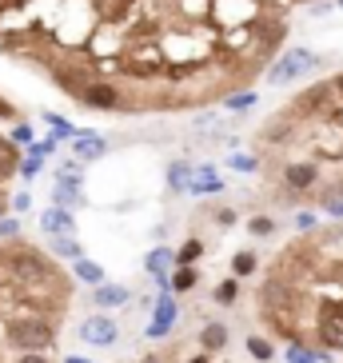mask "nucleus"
Masks as SVG:
<instances>
[{
	"mask_svg": "<svg viewBox=\"0 0 343 363\" xmlns=\"http://www.w3.org/2000/svg\"><path fill=\"white\" fill-rule=\"evenodd\" d=\"M12 140H16V144H33V128H28V124H16V128H12Z\"/></svg>",
	"mask_w": 343,
	"mask_h": 363,
	"instance_id": "31",
	"label": "nucleus"
},
{
	"mask_svg": "<svg viewBox=\"0 0 343 363\" xmlns=\"http://www.w3.org/2000/svg\"><path fill=\"white\" fill-rule=\"evenodd\" d=\"M247 232H252V235H271V232H276V220H271V216H256V220L247 224Z\"/></svg>",
	"mask_w": 343,
	"mask_h": 363,
	"instance_id": "25",
	"label": "nucleus"
},
{
	"mask_svg": "<svg viewBox=\"0 0 343 363\" xmlns=\"http://www.w3.org/2000/svg\"><path fill=\"white\" fill-rule=\"evenodd\" d=\"M252 104H256V92H236V96L227 100V108H232V112H247Z\"/></svg>",
	"mask_w": 343,
	"mask_h": 363,
	"instance_id": "26",
	"label": "nucleus"
},
{
	"mask_svg": "<svg viewBox=\"0 0 343 363\" xmlns=\"http://www.w3.org/2000/svg\"><path fill=\"white\" fill-rule=\"evenodd\" d=\"M200 256H204V244H200V240H188V244L176 252V264H180V267H196V259H200Z\"/></svg>",
	"mask_w": 343,
	"mask_h": 363,
	"instance_id": "20",
	"label": "nucleus"
},
{
	"mask_svg": "<svg viewBox=\"0 0 343 363\" xmlns=\"http://www.w3.org/2000/svg\"><path fill=\"white\" fill-rule=\"evenodd\" d=\"M200 343H204V347H212V352H227L232 335H227V328L220 320H204V328H200Z\"/></svg>",
	"mask_w": 343,
	"mask_h": 363,
	"instance_id": "12",
	"label": "nucleus"
},
{
	"mask_svg": "<svg viewBox=\"0 0 343 363\" xmlns=\"http://www.w3.org/2000/svg\"><path fill=\"white\" fill-rule=\"evenodd\" d=\"M52 252H56V256H68V259L84 256V252H80V244H76V240H68V235H52Z\"/></svg>",
	"mask_w": 343,
	"mask_h": 363,
	"instance_id": "23",
	"label": "nucleus"
},
{
	"mask_svg": "<svg viewBox=\"0 0 343 363\" xmlns=\"http://www.w3.org/2000/svg\"><path fill=\"white\" fill-rule=\"evenodd\" d=\"M40 228L48 235H72L76 232V220H72L68 208H44V212H40Z\"/></svg>",
	"mask_w": 343,
	"mask_h": 363,
	"instance_id": "8",
	"label": "nucleus"
},
{
	"mask_svg": "<svg viewBox=\"0 0 343 363\" xmlns=\"http://www.w3.org/2000/svg\"><path fill=\"white\" fill-rule=\"evenodd\" d=\"M52 148H56V140H44V144H33V148H28V156L44 160V156H52Z\"/></svg>",
	"mask_w": 343,
	"mask_h": 363,
	"instance_id": "30",
	"label": "nucleus"
},
{
	"mask_svg": "<svg viewBox=\"0 0 343 363\" xmlns=\"http://www.w3.org/2000/svg\"><path fill=\"white\" fill-rule=\"evenodd\" d=\"M188 184H192V168H188V164H172L168 168V188L172 192H188Z\"/></svg>",
	"mask_w": 343,
	"mask_h": 363,
	"instance_id": "18",
	"label": "nucleus"
},
{
	"mask_svg": "<svg viewBox=\"0 0 343 363\" xmlns=\"http://www.w3.org/2000/svg\"><path fill=\"white\" fill-rule=\"evenodd\" d=\"M176 291H168L164 288L160 291V299H156V315H152V323H148V335L152 340H164L172 328H176V320H180V308H176Z\"/></svg>",
	"mask_w": 343,
	"mask_h": 363,
	"instance_id": "6",
	"label": "nucleus"
},
{
	"mask_svg": "<svg viewBox=\"0 0 343 363\" xmlns=\"http://www.w3.org/2000/svg\"><path fill=\"white\" fill-rule=\"evenodd\" d=\"M332 88H335V96H343V72H339V76H335V80H332Z\"/></svg>",
	"mask_w": 343,
	"mask_h": 363,
	"instance_id": "38",
	"label": "nucleus"
},
{
	"mask_svg": "<svg viewBox=\"0 0 343 363\" xmlns=\"http://www.w3.org/2000/svg\"><path fill=\"white\" fill-rule=\"evenodd\" d=\"M92 299H96V308H120V303H128V288H120V284H100V288L92 291Z\"/></svg>",
	"mask_w": 343,
	"mask_h": 363,
	"instance_id": "13",
	"label": "nucleus"
},
{
	"mask_svg": "<svg viewBox=\"0 0 343 363\" xmlns=\"http://www.w3.org/2000/svg\"><path fill=\"white\" fill-rule=\"evenodd\" d=\"M315 65H320V56L315 52H308V48H291L288 56H279L276 65L268 68V84L283 88V84H291L300 72H308V68H315Z\"/></svg>",
	"mask_w": 343,
	"mask_h": 363,
	"instance_id": "4",
	"label": "nucleus"
},
{
	"mask_svg": "<svg viewBox=\"0 0 343 363\" xmlns=\"http://www.w3.org/2000/svg\"><path fill=\"white\" fill-rule=\"evenodd\" d=\"M323 355L320 352H311V347H303V343H291L288 347V363H320Z\"/></svg>",
	"mask_w": 343,
	"mask_h": 363,
	"instance_id": "24",
	"label": "nucleus"
},
{
	"mask_svg": "<svg viewBox=\"0 0 343 363\" xmlns=\"http://www.w3.org/2000/svg\"><path fill=\"white\" fill-rule=\"evenodd\" d=\"M44 124L52 128V136H56V140H76V136H80V132H76L64 116H56V112H44Z\"/></svg>",
	"mask_w": 343,
	"mask_h": 363,
	"instance_id": "17",
	"label": "nucleus"
},
{
	"mask_svg": "<svg viewBox=\"0 0 343 363\" xmlns=\"http://www.w3.org/2000/svg\"><path fill=\"white\" fill-rule=\"evenodd\" d=\"M108 152V144L100 136H92V132H80V136L72 140V160H80V164H92V160H100Z\"/></svg>",
	"mask_w": 343,
	"mask_h": 363,
	"instance_id": "9",
	"label": "nucleus"
},
{
	"mask_svg": "<svg viewBox=\"0 0 343 363\" xmlns=\"http://www.w3.org/2000/svg\"><path fill=\"white\" fill-rule=\"evenodd\" d=\"M215 224H236V212H232V208H220V212H215Z\"/></svg>",
	"mask_w": 343,
	"mask_h": 363,
	"instance_id": "34",
	"label": "nucleus"
},
{
	"mask_svg": "<svg viewBox=\"0 0 343 363\" xmlns=\"http://www.w3.org/2000/svg\"><path fill=\"white\" fill-rule=\"evenodd\" d=\"M0 120H12V104H4V100H0Z\"/></svg>",
	"mask_w": 343,
	"mask_h": 363,
	"instance_id": "37",
	"label": "nucleus"
},
{
	"mask_svg": "<svg viewBox=\"0 0 343 363\" xmlns=\"http://www.w3.org/2000/svg\"><path fill=\"white\" fill-rule=\"evenodd\" d=\"M227 164H232V172H256V168H259L256 156H232Z\"/></svg>",
	"mask_w": 343,
	"mask_h": 363,
	"instance_id": "28",
	"label": "nucleus"
},
{
	"mask_svg": "<svg viewBox=\"0 0 343 363\" xmlns=\"http://www.w3.org/2000/svg\"><path fill=\"white\" fill-rule=\"evenodd\" d=\"M28 203H33V196H28V192H16V200H12V208H16V212H24Z\"/></svg>",
	"mask_w": 343,
	"mask_h": 363,
	"instance_id": "35",
	"label": "nucleus"
},
{
	"mask_svg": "<svg viewBox=\"0 0 343 363\" xmlns=\"http://www.w3.org/2000/svg\"><path fill=\"white\" fill-rule=\"evenodd\" d=\"M132 9V0H104V12H108V21H120L124 12Z\"/></svg>",
	"mask_w": 343,
	"mask_h": 363,
	"instance_id": "27",
	"label": "nucleus"
},
{
	"mask_svg": "<svg viewBox=\"0 0 343 363\" xmlns=\"http://www.w3.org/2000/svg\"><path fill=\"white\" fill-rule=\"evenodd\" d=\"M21 144L12 136H0V180H9L12 172H21Z\"/></svg>",
	"mask_w": 343,
	"mask_h": 363,
	"instance_id": "11",
	"label": "nucleus"
},
{
	"mask_svg": "<svg viewBox=\"0 0 343 363\" xmlns=\"http://www.w3.org/2000/svg\"><path fill=\"white\" fill-rule=\"evenodd\" d=\"M200 284V272L196 267H180L176 276H172V291H192Z\"/></svg>",
	"mask_w": 343,
	"mask_h": 363,
	"instance_id": "22",
	"label": "nucleus"
},
{
	"mask_svg": "<svg viewBox=\"0 0 343 363\" xmlns=\"http://www.w3.org/2000/svg\"><path fill=\"white\" fill-rule=\"evenodd\" d=\"M164 68H168V60H164V48L156 40H140L128 52V60H124V72L136 76V80H152V76H160Z\"/></svg>",
	"mask_w": 343,
	"mask_h": 363,
	"instance_id": "3",
	"label": "nucleus"
},
{
	"mask_svg": "<svg viewBox=\"0 0 343 363\" xmlns=\"http://www.w3.org/2000/svg\"><path fill=\"white\" fill-rule=\"evenodd\" d=\"M256 267H259L256 252H236V259H232V276H252Z\"/></svg>",
	"mask_w": 343,
	"mask_h": 363,
	"instance_id": "21",
	"label": "nucleus"
},
{
	"mask_svg": "<svg viewBox=\"0 0 343 363\" xmlns=\"http://www.w3.org/2000/svg\"><path fill=\"white\" fill-rule=\"evenodd\" d=\"M300 4H308V0H300Z\"/></svg>",
	"mask_w": 343,
	"mask_h": 363,
	"instance_id": "40",
	"label": "nucleus"
},
{
	"mask_svg": "<svg viewBox=\"0 0 343 363\" xmlns=\"http://www.w3.org/2000/svg\"><path fill=\"white\" fill-rule=\"evenodd\" d=\"M236 299H240V276H232V279H224V284L215 288V303H220V308H232Z\"/></svg>",
	"mask_w": 343,
	"mask_h": 363,
	"instance_id": "19",
	"label": "nucleus"
},
{
	"mask_svg": "<svg viewBox=\"0 0 343 363\" xmlns=\"http://www.w3.org/2000/svg\"><path fill=\"white\" fill-rule=\"evenodd\" d=\"M16 228H21V220H16V216H0V240H12V235H16Z\"/></svg>",
	"mask_w": 343,
	"mask_h": 363,
	"instance_id": "29",
	"label": "nucleus"
},
{
	"mask_svg": "<svg viewBox=\"0 0 343 363\" xmlns=\"http://www.w3.org/2000/svg\"><path fill=\"white\" fill-rule=\"evenodd\" d=\"M327 212H332V216H339V220H343V200H335V203H327Z\"/></svg>",
	"mask_w": 343,
	"mask_h": 363,
	"instance_id": "36",
	"label": "nucleus"
},
{
	"mask_svg": "<svg viewBox=\"0 0 343 363\" xmlns=\"http://www.w3.org/2000/svg\"><path fill=\"white\" fill-rule=\"evenodd\" d=\"M36 172H40V160H36V156H24V160H21V176H36Z\"/></svg>",
	"mask_w": 343,
	"mask_h": 363,
	"instance_id": "32",
	"label": "nucleus"
},
{
	"mask_svg": "<svg viewBox=\"0 0 343 363\" xmlns=\"http://www.w3.org/2000/svg\"><path fill=\"white\" fill-rule=\"evenodd\" d=\"M72 276L80 279V284H92V288H100L104 284V272H100V264H92V259H72Z\"/></svg>",
	"mask_w": 343,
	"mask_h": 363,
	"instance_id": "14",
	"label": "nucleus"
},
{
	"mask_svg": "<svg viewBox=\"0 0 343 363\" xmlns=\"http://www.w3.org/2000/svg\"><path fill=\"white\" fill-rule=\"evenodd\" d=\"M84 196H80V184H56V208H80Z\"/></svg>",
	"mask_w": 343,
	"mask_h": 363,
	"instance_id": "16",
	"label": "nucleus"
},
{
	"mask_svg": "<svg viewBox=\"0 0 343 363\" xmlns=\"http://www.w3.org/2000/svg\"><path fill=\"white\" fill-rule=\"evenodd\" d=\"M72 303V279L56 267L48 252L28 240H4L0 244V363H9V335L16 323L48 315L64 320Z\"/></svg>",
	"mask_w": 343,
	"mask_h": 363,
	"instance_id": "2",
	"label": "nucleus"
},
{
	"mask_svg": "<svg viewBox=\"0 0 343 363\" xmlns=\"http://www.w3.org/2000/svg\"><path fill=\"white\" fill-rule=\"evenodd\" d=\"M68 363H88V359H76V355H72V359H68Z\"/></svg>",
	"mask_w": 343,
	"mask_h": 363,
	"instance_id": "39",
	"label": "nucleus"
},
{
	"mask_svg": "<svg viewBox=\"0 0 343 363\" xmlns=\"http://www.w3.org/2000/svg\"><path fill=\"white\" fill-rule=\"evenodd\" d=\"M259 320L323 359L343 352V224L291 240L259 284Z\"/></svg>",
	"mask_w": 343,
	"mask_h": 363,
	"instance_id": "1",
	"label": "nucleus"
},
{
	"mask_svg": "<svg viewBox=\"0 0 343 363\" xmlns=\"http://www.w3.org/2000/svg\"><path fill=\"white\" fill-rule=\"evenodd\" d=\"M215 192H224V180L215 176L212 168H192V184H188V196H215Z\"/></svg>",
	"mask_w": 343,
	"mask_h": 363,
	"instance_id": "10",
	"label": "nucleus"
},
{
	"mask_svg": "<svg viewBox=\"0 0 343 363\" xmlns=\"http://www.w3.org/2000/svg\"><path fill=\"white\" fill-rule=\"evenodd\" d=\"M12 359H16V355H12ZM12 359H9V363H12Z\"/></svg>",
	"mask_w": 343,
	"mask_h": 363,
	"instance_id": "41",
	"label": "nucleus"
},
{
	"mask_svg": "<svg viewBox=\"0 0 343 363\" xmlns=\"http://www.w3.org/2000/svg\"><path fill=\"white\" fill-rule=\"evenodd\" d=\"M80 340L92 343V347H112V343L120 340V323L112 320V315H88V320L80 323Z\"/></svg>",
	"mask_w": 343,
	"mask_h": 363,
	"instance_id": "5",
	"label": "nucleus"
},
{
	"mask_svg": "<svg viewBox=\"0 0 343 363\" xmlns=\"http://www.w3.org/2000/svg\"><path fill=\"white\" fill-rule=\"evenodd\" d=\"M80 100L88 108H96V112H116V108H124L120 104V88H112V84H88L80 92Z\"/></svg>",
	"mask_w": 343,
	"mask_h": 363,
	"instance_id": "7",
	"label": "nucleus"
},
{
	"mask_svg": "<svg viewBox=\"0 0 343 363\" xmlns=\"http://www.w3.org/2000/svg\"><path fill=\"white\" fill-rule=\"evenodd\" d=\"M339 9H343V0H339Z\"/></svg>",
	"mask_w": 343,
	"mask_h": 363,
	"instance_id": "42",
	"label": "nucleus"
},
{
	"mask_svg": "<svg viewBox=\"0 0 343 363\" xmlns=\"http://www.w3.org/2000/svg\"><path fill=\"white\" fill-rule=\"evenodd\" d=\"M247 355H252V359H259V363H268L271 355H276V343L271 340H264V335H247Z\"/></svg>",
	"mask_w": 343,
	"mask_h": 363,
	"instance_id": "15",
	"label": "nucleus"
},
{
	"mask_svg": "<svg viewBox=\"0 0 343 363\" xmlns=\"http://www.w3.org/2000/svg\"><path fill=\"white\" fill-rule=\"evenodd\" d=\"M296 228H300V232H311V228H315V216H311V212H296Z\"/></svg>",
	"mask_w": 343,
	"mask_h": 363,
	"instance_id": "33",
	"label": "nucleus"
}]
</instances>
